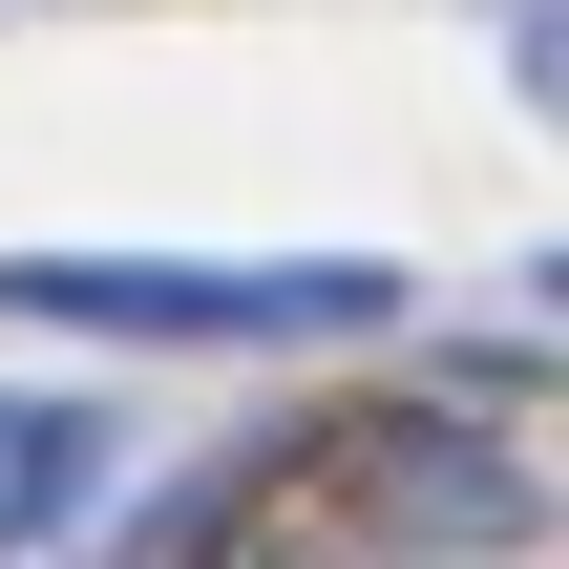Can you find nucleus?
<instances>
[{"label": "nucleus", "instance_id": "nucleus-3", "mask_svg": "<svg viewBox=\"0 0 569 569\" xmlns=\"http://www.w3.org/2000/svg\"><path fill=\"white\" fill-rule=\"evenodd\" d=\"M338 465H359V507H380V528H528V486H507L486 443H401V422H359Z\"/></svg>", "mask_w": 569, "mask_h": 569}, {"label": "nucleus", "instance_id": "nucleus-2", "mask_svg": "<svg viewBox=\"0 0 569 569\" xmlns=\"http://www.w3.org/2000/svg\"><path fill=\"white\" fill-rule=\"evenodd\" d=\"M106 465H127V422H106V401H63V380H0V549L84 528V507H106Z\"/></svg>", "mask_w": 569, "mask_h": 569}, {"label": "nucleus", "instance_id": "nucleus-1", "mask_svg": "<svg viewBox=\"0 0 569 569\" xmlns=\"http://www.w3.org/2000/svg\"><path fill=\"white\" fill-rule=\"evenodd\" d=\"M0 317L42 338H380V253H0Z\"/></svg>", "mask_w": 569, "mask_h": 569}]
</instances>
